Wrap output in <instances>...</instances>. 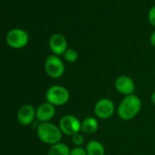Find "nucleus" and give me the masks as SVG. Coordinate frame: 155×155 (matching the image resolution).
Wrapping results in <instances>:
<instances>
[{
	"instance_id": "nucleus-1",
	"label": "nucleus",
	"mask_w": 155,
	"mask_h": 155,
	"mask_svg": "<svg viewBox=\"0 0 155 155\" xmlns=\"http://www.w3.org/2000/svg\"><path fill=\"white\" fill-rule=\"evenodd\" d=\"M141 110V101L135 94L125 96L118 106V115L122 120L134 119Z\"/></svg>"
},
{
	"instance_id": "nucleus-2",
	"label": "nucleus",
	"mask_w": 155,
	"mask_h": 155,
	"mask_svg": "<svg viewBox=\"0 0 155 155\" xmlns=\"http://www.w3.org/2000/svg\"><path fill=\"white\" fill-rule=\"evenodd\" d=\"M38 139L49 145H54L60 142L62 139V132L58 126L51 122H42L38 126L37 130Z\"/></svg>"
},
{
	"instance_id": "nucleus-3",
	"label": "nucleus",
	"mask_w": 155,
	"mask_h": 155,
	"mask_svg": "<svg viewBox=\"0 0 155 155\" xmlns=\"http://www.w3.org/2000/svg\"><path fill=\"white\" fill-rule=\"evenodd\" d=\"M70 94L68 89L60 85L51 86L46 92L47 102L53 106H63L69 101Z\"/></svg>"
},
{
	"instance_id": "nucleus-4",
	"label": "nucleus",
	"mask_w": 155,
	"mask_h": 155,
	"mask_svg": "<svg viewBox=\"0 0 155 155\" xmlns=\"http://www.w3.org/2000/svg\"><path fill=\"white\" fill-rule=\"evenodd\" d=\"M58 127L63 134L72 137L81 131V121L76 116L68 114L59 120Z\"/></svg>"
},
{
	"instance_id": "nucleus-5",
	"label": "nucleus",
	"mask_w": 155,
	"mask_h": 155,
	"mask_svg": "<svg viewBox=\"0 0 155 155\" xmlns=\"http://www.w3.org/2000/svg\"><path fill=\"white\" fill-rule=\"evenodd\" d=\"M45 71L52 79H59L64 75L65 65L58 56L50 55L45 61Z\"/></svg>"
},
{
	"instance_id": "nucleus-6",
	"label": "nucleus",
	"mask_w": 155,
	"mask_h": 155,
	"mask_svg": "<svg viewBox=\"0 0 155 155\" xmlns=\"http://www.w3.org/2000/svg\"><path fill=\"white\" fill-rule=\"evenodd\" d=\"M6 40L9 47L13 48H22L28 42V34L23 29L14 28L7 34Z\"/></svg>"
},
{
	"instance_id": "nucleus-7",
	"label": "nucleus",
	"mask_w": 155,
	"mask_h": 155,
	"mask_svg": "<svg viewBox=\"0 0 155 155\" xmlns=\"http://www.w3.org/2000/svg\"><path fill=\"white\" fill-rule=\"evenodd\" d=\"M115 112L114 102L107 98L99 100L94 106V113L97 118L101 120L110 119Z\"/></svg>"
},
{
	"instance_id": "nucleus-8",
	"label": "nucleus",
	"mask_w": 155,
	"mask_h": 155,
	"mask_svg": "<svg viewBox=\"0 0 155 155\" xmlns=\"http://www.w3.org/2000/svg\"><path fill=\"white\" fill-rule=\"evenodd\" d=\"M114 87L119 93L124 96L134 94V91H135V83L133 80L131 78L128 76H124V75L118 77L115 80Z\"/></svg>"
},
{
	"instance_id": "nucleus-9",
	"label": "nucleus",
	"mask_w": 155,
	"mask_h": 155,
	"mask_svg": "<svg viewBox=\"0 0 155 155\" xmlns=\"http://www.w3.org/2000/svg\"><path fill=\"white\" fill-rule=\"evenodd\" d=\"M49 48L56 56L64 55L68 49V41L66 38L61 34H54L51 36L49 42Z\"/></svg>"
},
{
	"instance_id": "nucleus-10",
	"label": "nucleus",
	"mask_w": 155,
	"mask_h": 155,
	"mask_svg": "<svg viewBox=\"0 0 155 155\" xmlns=\"http://www.w3.org/2000/svg\"><path fill=\"white\" fill-rule=\"evenodd\" d=\"M55 114H56L55 106H53L48 102L42 103L36 110V119L41 123L49 122V120L54 118Z\"/></svg>"
},
{
	"instance_id": "nucleus-11",
	"label": "nucleus",
	"mask_w": 155,
	"mask_h": 155,
	"mask_svg": "<svg viewBox=\"0 0 155 155\" xmlns=\"http://www.w3.org/2000/svg\"><path fill=\"white\" fill-rule=\"evenodd\" d=\"M36 119V110L33 106L27 104L22 106L18 111V120L20 124L27 126L31 124Z\"/></svg>"
},
{
	"instance_id": "nucleus-12",
	"label": "nucleus",
	"mask_w": 155,
	"mask_h": 155,
	"mask_svg": "<svg viewBox=\"0 0 155 155\" xmlns=\"http://www.w3.org/2000/svg\"><path fill=\"white\" fill-rule=\"evenodd\" d=\"M99 130V121L94 117H87L81 121V132L93 134Z\"/></svg>"
},
{
	"instance_id": "nucleus-13",
	"label": "nucleus",
	"mask_w": 155,
	"mask_h": 155,
	"mask_svg": "<svg viewBox=\"0 0 155 155\" xmlns=\"http://www.w3.org/2000/svg\"><path fill=\"white\" fill-rule=\"evenodd\" d=\"M86 151L88 155H105L104 145L96 140H90L86 146Z\"/></svg>"
},
{
	"instance_id": "nucleus-14",
	"label": "nucleus",
	"mask_w": 155,
	"mask_h": 155,
	"mask_svg": "<svg viewBox=\"0 0 155 155\" xmlns=\"http://www.w3.org/2000/svg\"><path fill=\"white\" fill-rule=\"evenodd\" d=\"M48 155H70V149L67 144L58 142L49 148Z\"/></svg>"
},
{
	"instance_id": "nucleus-15",
	"label": "nucleus",
	"mask_w": 155,
	"mask_h": 155,
	"mask_svg": "<svg viewBox=\"0 0 155 155\" xmlns=\"http://www.w3.org/2000/svg\"><path fill=\"white\" fill-rule=\"evenodd\" d=\"M63 56H64V59L69 63H74L79 58V54H78V52L75 49L72 48H68Z\"/></svg>"
},
{
	"instance_id": "nucleus-16",
	"label": "nucleus",
	"mask_w": 155,
	"mask_h": 155,
	"mask_svg": "<svg viewBox=\"0 0 155 155\" xmlns=\"http://www.w3.org/2000/svg\"><path fill=\"white\" fill-rule=\"evenodd\" d=\"M71 141L76 147H81L84 143V136L80 132L71 137Z\"/></svg>"
},
{
	"instance_id": "nucleus-17",
	"label": "nucleus",
	"mask_w": 155,
	"mask_h": 155,
	"mask_svg": "<svg viewBox=\"0 0 155 155\" xmlns=\"http://www.w3.org/2000/svg\"><path fill=\"white\" fill-rule=\"evenodd\" d=\"M70 155H88L86 149L82 147H74L70 150Z\"/></svg>"
},
{
	"instance_id": "nucleus-18",
	"label": "nucleus",
	"mask_w": 155,
	"mask_h": 155,
	"mask_svg": "<svg viewBox=\"0 0 155 155\" xmlns=\"http://www.w3.org/2000/svg\"><path fill=\"white\" fill-rule=\"evenodd\" d=\"M148 18H149L150 23L153 27H155V6L150 10V12H149V14H148Z\"/></svg>"
},
{
	"instance_id": "nucleus-19",
	"label": "nucleus",
	"mask_w": 155,
	"mask_h": 155,
	"mask_svg": "<svg viewBox=\"0 0 155 155\" xmlns=\"http://www.w3.org/2000/svg\"><path fill=\"white\" fill-rule=\"evenodd\" d=\"M150 44H151L153 47H155V31L151 34L150 38Z\"/></svg>"
},
{
	"instance_id": "nucleus-20",
	"label": "nucleus",
	"mask_w": 155,
	"mask_h": 155,
	"mask_svg": "<svg viewBox=\"0 0 155 155\" xmlns=\"http://www.w3.org/2000/svg\"><path fill=\"white\" fill-rule=\"evenodd\" d=\"M150 101H151V103L155 106V91L152 92V94L150 96Z\"/></svg>"
}]
</instances>
